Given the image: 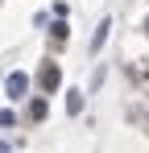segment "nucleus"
<instances>
[{
	"label": "nucleus",
	"instance_id": "nucleus-1",
	"mask_svg": "<svg viewBox=\"0 0 149 153\" xmlns=\"http://www.w3.org/2000/svg\"><path fill=\"white\" fill-rule=\"evenodd\" d=\"M25 91H29V79H25L21 71H13V75L4 79V95H8V100H21Z\"/></svg>",
	"mask_w": 149,
	"mask_h": 153
},
{
	"label": "nucleus",
	"instance_id": "nucleus-2",
	"mask_svg": "<svg viewBox=\"0 0 149 153\" xmlns=\"http://www.w3.org/2000/svg\"><path fill=\"white\" fill-rule=\"evenodd\" d=\"M58 83H62V71H58L54 62H46V66H42V87L54 95V91H58Z\"/></svg>",
	"mask_w": 149,
	"mask_h": 153
},
{
	"label": "nucleus",
	"instance_id": "nucleus-3",
	"mask_svg": "<svg viewBox=\"0 0 149 153\" xmlns=\"http://www.w3.org/2000/svg\"><path fill=\"white\" fill-rule=\"evenodd\" d=\"M108 29H112V21H99L95 37H91V50H99V46H104V37H108Z\"/></svg>",
	"mask_w": 149,
	"mask_h": 153
},
{
	"label": "nucleus",
	"instance_id": "nucleus-4",
	"mask_svg": "<svg viewBox=\"0 0 149 153\" xmlns=\"http://www.w3.org/2000/svg\"><path fill=\"white\" fill-rule=\"evenodd\" d=\"M29 120H46V100H33V103H29Z\"/></svg>",
	"mask_w": 149,
	"mask_h": 153
},
{
	"label": "nucleus",
	"instance_id": "nucleus-5",
	"mask_svg": "<svg viewBox=\"0 0 149 153\" xmlns=\"http://www.w3.org/2000/svg\"><path fill=\"white\" fill-rule=\"evenodd\" d=\"M4 153H8V149H4Z\"/></svg>",
	"mask_w": 149,
	"mask_h": 153
}]
</instances>
